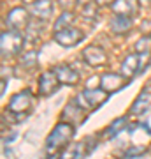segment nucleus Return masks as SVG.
Returning <instances> with one entry per match:
<instances>
[{
	"instance_id": "obj_1",
	"label": "nucleus",
	"mask_w": 151,
	"mask_h": 159,
	"mask_svg": "<svg viewBox=\"0 0 151 159\" xmlns=\"http://www.w3.org/2000/svg\"><path fill=\"white\" fill-rule=\"evenodd\" d=\"M74 125L70 122H60L55 125V129L49 133V136L46 140V152L51 157H56L69 147V143L74 138Z\"/></svg>"
},
{
	"instance_id": "obj_2",
	"label": "nucleus",
	"mask_w": 151,
	"mask_h": 159,
	"mask_svg": "<svg viewBox=\"0 0 151 159\" xmlns=\"http://www.w3.org/2000/svg\"><path fill=\"white\" fill-rule=\"evenodd\" d=\"M107 97H109V92H106L102 87H99V89H97V87H93V89L90 87V89H86L84 92L78 94L76 102H78L83 110H95L107 101Z\"/></svg>"
},
{
	"instance_id": "obj_3",
	"label": "nucleus",
	"mask_w": 151,
	"mask_h": 159,
	"mask_svg": "<svg viewBox=\"0 0 151 159\" xmlns=\"http://www.w3.org/2000/svg\"><path fill=\"white\" fill-rule=\"evenodd\" d=\"M23 39L21 30H6L2 32V37H0V50H2V57H12V55H18L23 48Z\"/></svg>"
},
{
	"instance_id": "obj_4",
	"label": "nucleus",
	"mask_w": 151,
	"mask_h": 159,
	"mask_svg": "<svg viewBox=\"0 0 151 159\" xmlns=\"http://www.w3.org/2000/svg\"><path fill=\"white\" fill-rule=\"evenodd\" d=\"M32 104H34V97H32V92L27 89L11 97V101L7 104V111L9 113H27L32 108Z\"/></svg>"
},
{
	"instance_id": "obj_5",
	"label": "nucleus",
	"mask_w": 151,
	"mask_h": 159,
	"mask_svg": "<svg viewBox=\"0 0 151 159\" xmlns=\"http://www.w3.org/2000/svg\"><path fill=\"white\" fill-rule=\"evenodd\" d=\"M83 39H84V32L79 29H74V27L55 32V41L60 46H63V48H72V46L79 44Z\"/></svg>"
},
{
	"instance_id": "obj_6",
	"label": "nucleus",
	"mask_w": 151,
	"mask_h": 159,
	"mask_svg": "<svg viewBox=\"0 0 151 159\" xmlns=\"http://www.w3.org/2000/svg\"><path fill=\"white\" fill-rule=\"evenodd\" d=\"M28 21H30V16H28V11L25 7H14L7 12L6 16V23L9 29L14 30H23L28 27Z\"/></svg>"
},
{
	"instance_id": "obj_7",
	"label": "nucleus",
	"mask_w": 151,
	"mask_h": 159,
	"mask_svg": "<svg viewBox=\"0 0 151 159\" xmlns=\"http://www.w3.org/2000/svg\"><path fill=\"white\" fill-rule=\"evenodd\" d=\"M58 85H60V80L56 76L55 69L53 71H46V73L40 74V78H39V94L48 97L58 90Z\"/></svg>"
},
{
	"instance_id": "obj_8",
	"label": "nucleus",
	"mask_w": 151,
	"mask_h": 159,
	"mask_svg": "<svg viewBox=\"0 0 151 159\" xmlns=\"http://www.w3.org/2000/svg\"><path fill=\"white\" fill-rule=\"evenodd\" d=\"M127 85V80H125L123 74H118V73H104L100 76V85L106 92L112 94V92H118L120 89H123Z\"/></svg>"
},
{
	"instance_id": "obj_9",
	"label": "nucleus",
	"mask_w": 151,
	"mask_h": 159,
	"mask_svg": "<svg viewBox=\"0 0 151 159\" xmlns=\"http://www.w3.org/2000/svg\"><path fill=\"white\" fill-rule=\"evenodd\" d=\"M83 58L84 62L88 66H91V67H100V66H104L107 62V53L102 50L100 46L93 44L83 50Z\"/></svg>"
},
{
	"instance_id": "obj_10",
	"label": "nucleus",
	"mask_w": 151,
	"mask_h": 159,
	"mask_svg": "<svg viewBox=\"0 0 151 159\" xmlns=\"http://www.w3.org/2000/svg\"><path fill=\"white\" fill-rule=\"evenodd\" d=\"M55 73L56 76H58V80H60V83H63V85H78L79 83V73L78 71H74L70 66H67V64H58L55 67Z\"/></svg>"
},
{
	"instance_id": "obj_11",
	"label": "nucleus",
	"mask_w": 151,
	"mask_h": 159,
	"mask_svg": "<svg viewBox=\"0 0 151 159\" xmlns=\"http://www.w3.org/2000/svg\"><path fill=\"white\" fill-rule=\"evenodd\" d=\"M139 0H114L111 4L114 14H125V16H135L139 11Z\"/></svg>"
},
{
	"instance_id": "obj_12",
	"label": "nucleus",
	"mask_w": 151,
	"mask_h": 159,
	"mask_svg": "<svg viewBox=\"0 0 151 159\" xmlns=\"http://www.w3.org/2000/svg\"><path fill=\"white\" fill-rule=\"evenodd\" d=\"M151 106V92L148 89L141 92L139 96L135 97L134 104H132V108H130V113L132 115H144Z\"/></svg>"
},
{
	"instance_id": "obj_13",
	"label": "nucleus",
	"mask_w": 151,
	"mask_h": 159,
	"mask_svg": "<svg viewBox=\"0 0 151 159\" xmlns=\"http://www.w3.org/2000/svg\"><path fill=\"white\" fill-rule=\"evenodd\" d=\"M137 71H141V58H139V53L128 55V57L123 60V64H121V74H123L127 80H132L135 74H137Z\"/></svg>"
},
{
	"instance_id": "obj_14",
	"label": "nucleus",
	"mask_w": 151,
	"mask_h": 159,
	"mask_svg": "<svg viewBox=\"0 0 151 159\" xmlns=\"http://www.w3.org/2000/svg\"><path fill=\"white\" fill-rule=\"evenodd\" d=\"M132 29V16H125V14H114L111 20V30L114 34L123 35Z\"/></svg>"
},
{
	"instance_id": "obj_15",
	"label": "nucleus",
	"mask_w": 151,
	"mask_h": 159,
	"mask_svg": "<svg viewBox=\"0 0 151 159\" xmlns=\"http://www.w3.org/2000/svg\"><path fill=\"white\" fill-rule=\"evenodd\" d=\"M30 11L34 16L40 18V20H48L53 12V2L51 0H37L30 6Z\"/></svg>"
},
{
	"instance_id": "obj_16",
	"label": "nucleus",
	"mask_w": 151,
	"mask_h": 159,
	"mask_svg": "<svg viewBox=\"0 0 151 159\" xmlns=\"http://www.w3.org/2000/svg\"><path fill=\"white\" fill-rule=\"evenodd\" d=\"M81 110H83V108H81L78 102H76V99H74V101H70L67 106L63 108L62 119L65 120V122H70V124H74V122L79 119V113H81Z\"/></svg>"
},
{
	"instance_id": "obj_17",
	"label": "nucleus",
	"mask_w": 151,
	"mask_h": 159,
	"mask_svg": "<svg viewBox=\"0 0 151 159\" xmlns=\"http://www.w3.org/2000/svg\"><path fill=\"white\" fill-rule=\"evenodd\" d=\"M74 20H76V14L70 11H63L60 16H58V20L55 21V25H53V30L55 32H60V30L63 29H69V27H72Z\"/></svg>"
},
{
	"instance_id": "obj_18",
	"label": "nucleus",
	"mask_w": 151,
	"mask_h": 159,
	"mask_svg": "<svg viewBox=\"0 0 151 159\" xmlns=\"http://www.w3.org/2000/svg\"><path fill=\"white\" fill-rule=\"evenodd\" d=\"M127 122H128V119H127V117L114 119L111 124L107 125V129H106V133H104V136H106V138H112V136H116V134H120V133L125 129Z\"/></svg>"
},
{
	"instance_id": "obj_19",
	"label": "nucleus",
	"mask_w": 151,
	"mask_h": 159,
	"mask_svg": "<svg viewBox=\"0 0 151 159\" xmlns=\"http://www.w3.org/2000/svg\"><path fill=\"white\" fill-rule=\"evenodd\" d=\"M37 51L32 50V51H27V53H23L21 58H19V66H23V67H27V69H32L37 66Z\"/></svg>"
},
{
	"instance_id": "obj_20",
	"label": "nucleus",
	"mask_w": 151,
	"mask_h": 159,
	"mask_svg": "<svg viewBox=\"0 0 151 159\" xmlns=\"http://www.w3.org/2000/svg\"><path fill=\"white\" fill-rule=\"evenodd\" d=\"M135 53H139V55L149 53L151 55V35H142L141 39H137V43H135Z\"/></svg>"
},
{
	"instance_id": "obj_21",
	"label": "nucleus",
	"mask_w": 151,
	"mask_h": 159,
	"mask_svg": "<svg viewBox=\"0 0 151 159\" xmlns=\"http://www.w3.org/2000/svg\"><path fill=\"white\" fill-rule=\"evenodd\" d=\"M97 7H99V4L93 0V2H90V4L81 7V14H83L86 20H95L97 18Z\"/></svg>"
},
{
	"instance_id": "obj_22",
	"label": "nucleus",
	"mask_w": 151,
	"mask_h": 159,
	"mask_svg": "<svg viewBox=\"0 0 151 159\" xmlns=\"http://www.w3.org/2000/svg\"><path fill=\"white\" fill-rule=\"evenodd\" d=\"M146 150H148V148L144 147V145H139V147H130L128 150H125L123 152V157H139V156H142V154H146Z\"/></svg>"
},
{
	"instance_id": "obj_23",
	"label": "nucleus",
	"mask_w": 151,
	"mask_h": 159,
	"mask_svg": "<svg viewBox=\"0 0 151 159\" xmlns=\"http://www.w3.org/2000/svg\"><path fill=\"white\" fill-rule=\"evenodd\" d=\"M95 2L99 4V6H111L114 0H95Z\"/></svg>"
},
{
	"instance_id": "obj_24",
	"label": "nucleus",
	"mask_w": 151,
	"mask_h": 159,
	"mask_svg": "<svg viewBox=\"0 0 151 159\" xmlns=\"http://www.w3.org/2000/svg\"><path fill=\"white\" fill-rule=\"evenodd\" d=\"M90 2H93V0H76V4H78L79 7H83V6H86V4H90Z\"/></svg>"
},
{
	"instance_id": "obj_25",
	"label": "nucleus",
	"mask_w": 151,
	"mask_h": 159,
	"mask_svg": "<svg viewBox=\"0 0 151 159\" xmlns=\"http://www.w3.org/2000/svg\"><path fill=\"white\" fill-rule=\"evenodd\" d=\"M23 4H27V6H32V4H34V2H37V0H21Z\"/></svg>"
},
{
	"instance_id": "obj_26",
	"label": "nucleus",
	"mask_w": 151,
	"mask_h": 159,
	"mask_svg": "<svg viewBox=\"0 0 151 159\" xmlns=\"http://www.w3.org/2000/svg\"><path fill=\"white\" fill-rule=\"evenodd\" d=\"M139 2H141V4H142V6H146V4H149L151 0H139Z\"/></svg>"
}]
</instances>
